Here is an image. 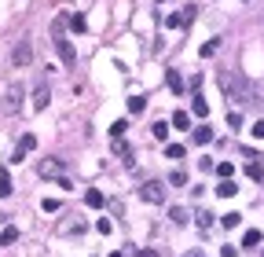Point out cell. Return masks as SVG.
I'll list each match as a JSON object with an SVG mask.
<instances>
[{"instance_id": "1", "label": "cell", "mask_w": 264, "mask_h": 257, "mask_svg": "<svg viewBox=\"0 0 264 257\" xmlns=\"http://www.w3.org/2000/svg\"><path fill=\"white\" fill-rule=\"evenodd\" d=\"M66 22H70L66 15H59V19L52 22V41H55L59 59H63L66 66H73V63H77V52H73V44H70V41H66V33H63V26H66Z\"/></svg>"}, {"instance_id": "2", "label": "cell", "mask_w": 264, "mask_h": 257, "mask_svg": "<svg viewBox=\"0 0 264 257\" xmlns=\"http://www.w3.org/2000/svg\"><path fill=\"white\" fill-rule=\"evenodd\" d=\"M139 199H143V202H154V206L165 202V184H158V180H147V184L139 188Z\"/></svg>"}, {"instance_id": "3", "label": "cell", "mask_w": 264, "mask_h": 257, "mask_svg": "<svg viewBox=\"0 0 264 257\" xmlns=\"http://www.w3.org/2000/svg\"><path fill=\"white\" fill-rule=\"evenodd\" d=\"M33 147H37V136H33V132H26L22 140H19V147L11 151V158H8V165H19V162H22V158H26V155H29V151H33Z\"/></svg>"}, {"instance_id": "4", "label": "cell", "mask_w": 264, "mask_h": 257, "mask_svg": "<svg viewBox=\"0 0 264 257\" xmlns=\"http://www.w3.org/2000/svg\"><path fill=\"white\" fill-rule=\"evenodd\" d=\"M29 59H33V44H29V41H19V44H15V52H11V63L15 66H29Z\"/></svg>"}, {"instance_id": "5", "label": "cell", "mask_w": 264, "mask_h": 257, "mask_svg": "<svg viewBox=\"0 0 264 257\" xmlns=\"http://www.w3.org/2000/svg\"><path fill=\"white\" fill-rule=\"evenodd\" d=\"M195 15H198V8H183L180 15H169V19H165V26H169V29H180V26H187V22L195 19Z\"/></svg>"}, {"instance_id": "6", "label": "cell", "mask_w": 264, "mask_h": 257, "mask_svg": "<svg viewBox=\"0 0 264 257\" xmlns=\"http://www.w3.org/2000/svg\"><path fill=\"white\" fill-rule=\"evenodd\" d=\"M103 202H106V199H103V191H99V188L85 191V206H88V209H103Z\"/></svg>"}, {"instance_id": "7", "label": "cell", "mask_w": 264, "mask_h": 257, "mask_svg": "<svg viewBox=\"0 0 264 257\" xmlns=\"http://www.w3.org/2000/svg\"><path fill=\"white\" fill-rule=\"evenodd\" d=\"M246 173H250L253 180L264 176V162H260V155H250V162H246Z\"/></svg>"}, {"instance_id": "8", "label": "cell", "mask_w": 264, "mask_h": 257, "mask_svg": "<svg viewBox=\"0 0 264 257\" xmlns=\"http://www.w3.org/2000/svg\"><path fill=\"white\" fill-rule=\"evenodd\" d=\"M165 85H169V92H173V96L183 92V81H180V74H176V70H165Z\"/></svg>"}, {"instance_id": "9", "label": "cell", "mask_w": 264, "mask_h": 257, "mask_svg": "<svg viewBox=\"0 0 264 257\" xmlns=\"http://www.w3.org/2000/svg\"><path fill=\"white\" fill-rule=\"evenodd\" d=\"M48 99H52V92H48V85H41L37 92H33V111H44V107H48Z\"/></svg>"}, {"instance_id": "10", "label": "cell", "mask_w": 264, "mask_h": 257, "mask_svg": "<svg viewBox=\"0 0 264 257\" xmlns=\"http://www.w3.org/2000/svg\"><path fill=\"white\" fill-rule=\"evenodd\" d=\"M257 246H260V232H257V228H250V232L242 235V250H257Z\"/></svg>"}, {"instance_id": "11", "label": "cell", "mask_w": 264, "mask_h": 257, "mask_svg": "<svg viewBox=\"0 0 264 257\" xmlns=\"http://www.w3.org/2000/svg\"><path fill=\"white\" fill-rule=\"evenodd\" d=\"M216 195H220V199H235V195H239L235 180H220V188H216Z\"/></svg>"}, {"instance_id": "12", "label": "cell", "mask_w": 264, "mask_h": 257, "mask_svg": "<svg viewBox=\"0 0 264 257\" xmlns=\"http://www.w3.org/2000/svg\"><path fill=\"white\" fill-rule=\"evenodd\" d=\"M169 122H173V129H191V114H187V111H176Z\"/></svg>"}, {"instance_id": "13", "label": "cell", "mask_w": 264, "mask_h": 257, "mask_svg": "<svg viewBox=\"0 0 264 257\" xmlns=\"http://www.w3.org/2000/svg\"><path fill=\"white\" fill-rule=\"evenodd\" d=\"M15 239H19V228H15V224H8V228L0 232V246H11Z\"/></svg>"}, {"instance_id": "14", "label": "cell", "mask_w": 264, "mask_h": 257, "mask_svg": "<svg viewBox=\"0 0 264 257\" xmlns=\"http://www.w3.org/2000/svg\"><path fill=\"white\" fill-rule=\"evenodd\" d=\"M209 140H213V129H209V125H198V129H195V143H202V147H206Z\"/></svg>"}, {"instance_id": "15", "label": "cell", "mask_w": 264, "mask_h": 257, "mask_svg": "<svg viewBox=\"0 0 264 257\" xmlns=\"http://www.w3.org/2000/svg\"><path fill=\"white\" fill-rule=\"evenodd\" d=\"M143 111H147V99L143 96H132L129 99V114H143Z\"/></svg>"}, {"instance_id": "16", "label": "cell", "mask_w": 264, "mask_h": 257, "mask_svg": "<svg viewBox=\"0 0 264 257\" xmlns=\"http://www.w3.org/2000/svg\"><path fill=\"white\" fill-rule=\"evenodd\" d=\"M169 125H173V122H154V125H150L154 140H165V136H169Z\"/></svg>"}, {"instance_id": "17", "label": "cell", "mask_w": 264, "mask_h": 257, "mask_svg": "<svg viewBox=\"0 0 264 257\" xmlns=\"http://www.w3.org/2000/svg\"><path fill=\"white\" fill-rule=\"evenodd\" d=\"M11 195V176H8V169H0V199H8Z\"/></svg>"}, {"instance_id": "18", "label": "cell", "mask_w": 264, "mask_h": 257, "mask_svg": "<svg viewBox=\"0 0 264 257\" xmlns=\"http://www.w3.org/2000/svg\"><path fill=\"white\" fill-rule=\"evenodd\" d=\"M70 29H73V33H85V29H88L85 15H70Z\"/></svg>"}, {"instance_id": "19", "label": "cell", "mask_w": 264, "mask_h": 257, "mask_svg": "<svg viewBox=\"0 0 264 257\" xmlns=\"http://www.w3.org/2000/svg\"><path fill=\"white\" fill-rule=\"evenodd\" d=\"M216 173H220V180H231L235 176V165L231 162H216Z\"/></svg>"}, {"instance_id": "20", "label": "cell", "mask_w": 264, "mask_h": 257, "mask_svg": "<svg viewBox=\"0 0 264 257\" xmlns=\"http://www.w3.org/2000/svg\"><path fill=\"white\" fill-rule=\"evenodd\" d=\"M220 221H224V228H239V224H242V213H235V209H231V213H224Z\"/></svg>"}, {"instance_id": "21", "label": "cell", "mask_w": 264, "mask_h": 257, "mask_svg": "<svg viewBox=\"0 0 264 257\" xmlns=\"http://www.w3.org/2000/svg\"><path fill=\"white\" fill-rule=\"evenodd\" d=\"M195 118H209V103L202 96H195Z\"/></svg>"}, {"instance_id": "22", "label": "cell", "mask_w": 264, "mask_h": 257, "mask_svg": "<svg viewBox=\"0 0 264 257\" xmlns=\"http://www.w3.org/2000/svg\"><path fill=\"white\" fill-rule=\"evenodd\" d=\"M216 48H220V41H206V44H202V59H209V55H216Z\"/></svg>"}, {"instance_id": "23", "label": "cell", "mask_w": 264, "mask_h": 257, "mask_svg": "<svg viewBox=\"0 0 264 257\" xmlns=\"http://www.w3.org/2000/svg\"><path fill=\"white\" fill-rule=\"evenodd\" d=\"M41 209H44V213H59V209H63V202H59V199H44Z\"/></svg>"}, {"instance_id": "24", "label": "cell", "mask_w": 264, "mask_h": 257, "mask_svg": "<svg viewBox=\"0 0 264 257\" xmlns=\"http://www.w3.org/2000/svg\"><path fill=\"white\" fill-rule=\"evenodd\" d=\"M41 176H59V162H41Z\"/></svg>"}, {"instance_id": "25", "label": "cell", "mask_w": 264, "mask_h": 257, "mask_svg": "<svg viewBox=\"0 0 264 257\" xmlns=\"http://www.w3.org/2000/svg\"><path fill=\"white\" fill-rule=\"evenodd\" d=\"M169 184H173V188H183V184H187V176H183L180 169H173V173H169Z\"/></svg>"}, {"instance_id": "26", "label": "cell", "mask_w": 264, "mask_h": 257, "mask_svg": "<svg viewBox=\"0 0 264 257\" xmlns=\"http://www.w3.org/2000/svg\"><path fill=\"white\" fill-rule=\"evenodd\" d=\"M169 217H173V224H183V221H187V213H183L180 206H173V209H169Z\"/></svg>"}, {"instance_id": "27", "label": "cell", "mask_w": 264, "mask_h": 257, "mask_svg": "<svg viewBox=\"0 0 264 257\" xmlns=\"http://www.w3.org/2000/svg\"><path fill=\"white\" fill-rule=\"evenodd\" d=\"M125 129H129L125 122H114V125H110V136H114V140H121V136H125Z\"/></svg>"}, {"instance_id": "28", "label": "cell", "mask_w": 264, "mask_h": 257, "mask_svg": "<svg viewBox=\"0 0 264 257\" xmlns=\"http://www.w3.org/2000/svg\"><path fill=\"white\" fill-rule=\"evenodd\" d=\"M165 155H169V158H183V147H180V143H169Z\"/></svg>"}, {"instance_id": "29", "label": "cell", "mask_w": 264, "mask_h": 257, "mask_svg": "<svg viewBox=\"0 0 264 257\" xmlns=\"http://www.w3.org/2000/svg\"><path fill=\"white\" fill-rule=\"evenodd\" d=\"M96 228H99L103 235H110V232H114V224H110V221H106V217H99V221H96Z\"/></svg>"}, {"instance_id": "30", "label": "cell", "mask_w": 264, "mask_h": 257, "mask_svg": "<svg viewBox=\"0 0 264 257\" xmlns=\"http://www.w3.org/2000/svg\"><path fill=\"white\" fill-rule=\"evenodd\" d=\"M228 125H231V129H239V125H242V114H239V111H231V114H228Z\"/></svg>"}, {"instance_id": "31", "label": "cell", "mask_w": 264, "mask_h": 257, "mask_svg": "<svg viewBox=\"0 0 264 257\" xmlns=\"http://www.w3.org/2000/svg\"><path fill=\"white\" fill-rule=\"evenodd\" d=\"M220 257H239V250H235V246H224V250H220Z\"/></svg>"}, {"instance_id": "32", "label": "cell", "mask_w": 264, "mask_h": 257, "mask_svg": "<svg viewBox=\"0 0 264 257\" xmlns=\"http://www.w3.org/2000/svg\"><path fill=\"white\" fill-rule=\"evenodd\" d=\"M253 136H257V140H264V122H257V125H253Z\"/></svg>"}, {"instance_id": "33", "label": "cell", "mask_w": 264, "mask_h": 257, "mask_svg": "<svg viewBox=\"0 0 264 257\" xmlns=\"http://www.w3.org/2000/svg\"><path fill=\"white\" fill-rule=\"evenodd\" d=\"M139 257H158V253H154V250H143V253H139Z\"/></svg>"}, {"instance_id": "34", "label": "cell", "mask_w": 264, "mask_h": 257, "mask_svg": "<svg viewBox=\"0 0 264 257\" xmlns=\"http://www.w3.org/2000/svg\"><path fill=\"white\" fill-rule=\"evenodd\" d=\"M187 257H202V253H187Z\"/></svg>"}, {"instance_id": "35", "label": "cell", "mask_w": 264, "mask_h": 257, "mask_svg": "<svg viewBox=\"0 0 264 257\" xmlns=\"http://www.w3.org/2000/svg\"><path fill=\"white\" fill-rule=\"evenodd\" d=\"M158 4H162V0H158Z\"/></svg>"}]
</instances>
